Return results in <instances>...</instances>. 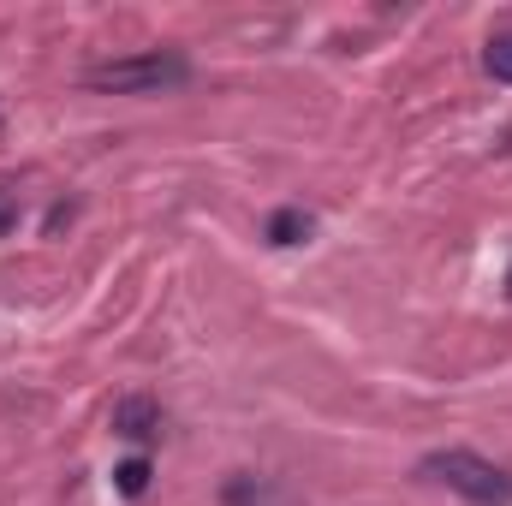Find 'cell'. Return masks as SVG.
Instances as JSON below:
<instances>
[{"mask_svg":"<svg viewBox=\"0 0 512 506\" xmlns=\"http://www.w3.org/2000/svg\"><path fill=\"white\" fill-rule=\"evenodd\" d=\"M417 477L453 489L459 501H471V506H512V471L495 465V459H483V453H471V447H441V453H429V459L417 465Z\"/></svg>","mask_w":512,"mask_h":506,"instance_id":"cell-1","label":"cell"},{"mask_svg":"<svg viewBox=\"0 0 512 506\" xmlns=\"http://www.w3.org/2000/svg\"><path fill=\"white\" fill-rule=\"evenodd\" d=\"M191 78V60L173 54V48H149V54H126V60H102L84 72L90 90L102 96H161V90H179Z\"/></svg>","mask_w":512,"mask_h":506,"instance_id":"cell-2","label":"cell"},{"mask_svg":"<svg viewBox=\"0 0 512 506\" xmlns=\"http://www.w3.org/2000/svg\"><path fill=\"white\" fill-rule=\"evenodd\" d=\"M108 423H114L120 441H137V447H143V441H161V423H167V417H161V405H155L149 393H126Z\"/></svg>","mask_w":512,"mask_h":506,"instance_id":"cell-3","label":"cell"},{"mask_svg":"<svg viewBox=\"0 0 512 506\" xmlns=\"http://www.w3.org/2000/svg\"><path fill=\"white\" fill-rule=\"evenodd\" d=\"M310 227H316V221H310L304 209H274V215H268V245H304Z\"/></svg>","mask_w":512,"mask_h":506,"instance_id":"cell-4","label":"cell"},{"mask_svg":"<svg viewBox=\"0 0 512 506\" xmlns=\"http://www.w3.org/2000/svg\"><path fill=\"white\" fill-rule=\"evenodd\" d=\"M483 72H489L495 84H512V30L489 36V48H483Z\"/></svg>","mask_w":512,"mask_h":506,"instance_id":"cell-5","label":"cell"},{"mask_svg":"<svg viewBox=\"0 0 512 506\" xmlns=\"http://www.w3.org/2000/svg\"><path fill=\"white\" fill-rule=\"evenodd\" d=\"M114 489H120L126 501H137V495L149 489V459H126V465L114 471Z\"/></svg>","mask_w":512,"mask_h":506,"instance_id":"cell-6","label":"cell"},{"mask_svg":"<svg viewBox=\"0 0 512 506\" xmlns=\"http://www.w3.org/2000/svg\"><path fill=\"white\" fill-rule=\"evenodd\" d=\"M18 215H24V209H18V191H6V185H0V239H6V233H18Z\"/></svg>","mask_w":512,"mask_h":506,"instance_id":"cell-7","label":"cell"},{"mask_svg":"<svg viewBox=\"0 0 512 506\" xmlns=\"http://www.w3.org/2000/svg\"><path fill=\"white\" fill-rule=\"evenodd\" d=\"M66 221H72V203H54V209H48V233H60Z\"/></svg>","mask_w":512,"mask_h":506,"instance_id":"cell-8","label":"cell"},{"mask_svg":"<svg viewBox=\"0 0 512 506\" xmlns=\"http://www.w3.org/2000/svg\"><path fill=\"white\" fill-rule=\"evenodd\" d=\"M507 292H512V274H507Z\"/></svg>","mask_w":512,"mask_h":506,"instance_id":"cell-9","label":"cell"}]
</instances>
